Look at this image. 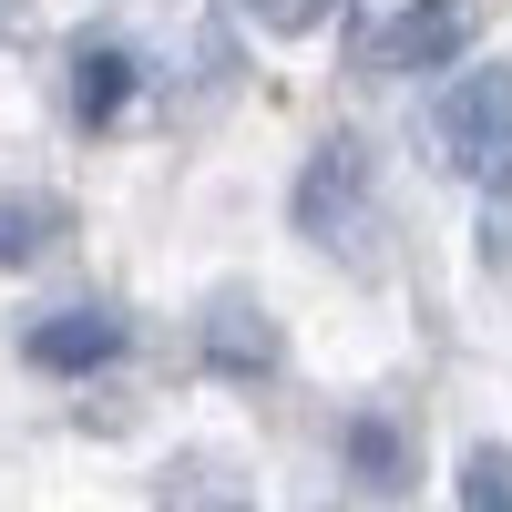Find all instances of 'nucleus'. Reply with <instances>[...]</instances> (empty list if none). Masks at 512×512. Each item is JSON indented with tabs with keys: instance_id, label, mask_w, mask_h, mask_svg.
I'll list each match as a JSON object with an SVG mask.
<instances>
[{
	"instance_id": "obj_1",
	"label": "nucleus",
	"mask_w": 512,
	"mask_h": 512,
	"mask_svg": "<svg viewBox=\"0 0 512 512\" xmlns=\"http://www.w3.org/2000/svg\"><path fill=\"white\" fill-rule=\"evenodd\" d=\"M482 31V0H349L338 11V52H349L369 82H420L451 72Z\"/></svg>"
},
{
	"instance_id": "obj_2",
	"label": "nucleus",
	"mask_w": 512,
	"mask_h": 512,
	"mask_svg": "<svg viewBox=\"0 0 512 512\" xmlns=\"http://www.w3.org/2000/svg\"><path fill=\"white\" fill-rule=\"evenodd\" d=\"M287 226L308 246H338V256L369 246V226H379V154L359 134H328L297 164V185H287Z\"/></svg>"
},
{
	"instance_id": "obj_3",
	"label": "nucleus",
	"mask_w": 512,
	"mask_h": 512,
	"mask_svg": "<svg viewBox=\"0 0 512 512\" xmlns=\"http://www.w3.org/2000/svg\"><path fill=\"white\" fill-rule=\"evenodd\" d=\"M431 144L461 185H512V62H472L451 82V93L431 103Z\"/></svg>"
},
{
	"instance_id": "obj_4",
	"label": "nucleus",
	"mask_w": 512,
	"mask_h": 512,
	"mask_svg": "<svg viewBox=\"0 0 512 512\" xmlns=\"http://www.w3.org/2000/svg\"><path fill=\"white\" fill-rule=\"evenodd\" d=\"M195 359L226 379V390H256V379H277L287 369V328L277 308L256 287H205V308H195Z\"/></svg>"
},
{
	"instance_id": "obj_5",
	"label": "nucleus",
	"mask_w": 512,
	"mask_h": 512,
	"mask_svg": "<svg viewBox=\"0 0 512 512\" xmlns=\"http://www.w3.org/2000/svg\"><path fill=\"white\" fill-rule=\"evenodd\" d=\"M123 349H134V318H123L113 297H72V308H41V318L21 328V359H31L41 379H93V369H113Z\"/></svg>"
},
{
	"instance_id": "obj_6",
	"label": "nucleus",
	"mask_w": 512,
	"mask_h": 512,
	"mask_svg": "<svg viewBox=\"0 0 512 512\" xmlns=\"http://www.w3.org/2000/svg\"><path fill=\"white\" fill-rule=\"evenodd\" d=\"M154 512H256V472L216 441H185L154 472Z\"/></svg>"
},
{
	"instance_id": "obj_7",
	"label": "nucleus",
	"mask_w": 512,
	"mask_h": 512,
	"mask_svg": "<svg viewBox=\"0 0 512 512\" xmlns=\"http://www.w3.org/2000/svg\"><path fill=\"white\" fill-rule=\"evenodd\" d=\"M62 93H72V123H93V134H103V123H123V113H134V93H144V62L123 52L113 31H82V41H72Z\"/></svg>"
},
{
	"instance_id": "obj_8",
	"label": "nucleus",
	"mask_w": 512,
	"mask_h": 512,
	"mask_svg": "<svg viewBox=\"0 0 512 512\" xmlns=\"http://www.w3.org/2000/svg\"><path fill=\"white\" fill-rule=\"evenodd\" d=\"M338 461H349V482L379 492V502H400L420 482V451H410V431L390 410H349V420H338Z\"/></svg>"
},
{
	"instance_id": "obj_9",
	"label": "nucleus",
	"mask_w": 512,
	"mask_h": 512,
	"mask_svg": "<svg viewBox=\"0 0 512 512\" xmlns=\"http://www.w3.org/2000/svg\"><path fill=\"white\" fill-rule=\"evenodd\" d=\"M72 236V205L41 195V185H0V267H41Z\"/></svg>"
},
{
	"instance_id": "obj_10",
	"label": "nucleus",
	"mask_w": 512,
	"mask_h": 512,
	"mask_svg": "<svg viewBox=\"0 0 512 512\" xmlns=\"http://www.w3.org/2000/svg\"><path fill=\"white\" fill-rule=\"evenodd\" d=\"M461 512H512V441L461 451Z\"/></svg>"
},
{
	"instance_id": "obj_11",
	"label": "nucleus",
	"mask_w": 512,
	"mask_h": 512,
	"mask_svg": "<svg viewBox=\"0 0 512 512\" xmlns=\"http://www.w3.org/2000/svg\"><path fill=\"white\" fill-rule=\"evenodd\" d=\"M349 0H246V21L256 31H277V41H308V31H328Z\"/></svg>"
},
{
	"instance_id": "obj_12",
	"label": "nucleus",
	"mask_w": 512,
	"mask_h": 512,
	"mask_svg": "<svg viewBox=\"0 0 512 512\" xmlns=\"http://www.w3.org/2000/svg\"><path fill=\"white\" fill-rule=\"evenodd\" d=\"M482 256H492V267H512V185L482 195Z\"/></svg>"
},
{
	"instance_id": "obj_13",
	"label": "nucleus",
	"mask_w": 512,
	"mask_h": 512,
	"mask_svg": "<svg viewBox=\"0 0 512 512\" xmlns=\"http://www.w3.org/2000/svg\"><path fill=\"white\" fill-rule=\"evenodd\" d=\"M21 11H31V0H0V41H11V31H21Z\"/></svg>"
}]
</instances>
